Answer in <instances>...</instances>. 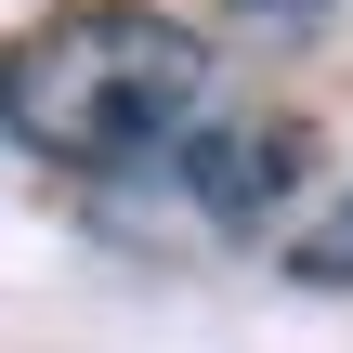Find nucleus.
I'll return each instance as SVG.
<instances>
[{"mask_svg":"<svg viewBox=\"0 0 353 353\" xmlns=\"http://www.w3.org/2000/svg\"><path fill=\"white\" fill-rule=\"evenodd\" d=\"M327 13H341V0H223V26H236V39H314Z\"/></svg>","mask_w":353,"mask_h":353,"instance_id":"obj_3","label":"nucleus"},{"mask_svg":"<svg viewBox=\"0 0 353 353\" xmlns=\"http://www.w3.org/2000/svg\"><path fill=\"white\" fill-rule=\"evenodd\" d=\"M223 92V52L157 0H65L0 39V131L52 170H144Z\"/></svg>","mask_w":353,"mask_h":353,"instance_id":"obj_1","label":"nucleus"},{"mask_svg":"<svg viewBox=\"0 0 353 353\" xmlns=\"http://www.w3.org/2000/svg\"><path fill=\"white\" fill-rule=\"evenodd\" d=\"M314 275H353V210L327 223V236H314Z\"/></svg>","mask_w":353,"mask_h":353,"instance_id":"obj_4","label":"nucleus"},{"mask_svg":"<svg viewBox=\"0 0 353 353\" xmlns=\"http://www.w3.org/2000/svg\"><path fill=\"white\" fill-rule=\"evenodd\" d=\"M170 170H183V196H196L223 236H262V223L301 196L314 131H301V118H196V131L170 144Z\"/></svg>","mask_w":353,"mask_h":353,"instance_id":"obj_2","label":"nucleus"}]
</instances>
